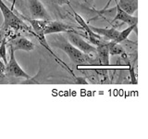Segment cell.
<instances>
[{
  "label": "cell",
  "mask_w": 148,
  "mask_h": 139,
  "mask_svg": "<svg viewBox=\"0 0 148 139\" xmlns=\"http://www.w3.org/2000/svg\"><path fill=\"white\" fill-rule=\"evenodd\" d=\"M0 10H1L4 18V22L2 25V29L6 32L8 29H12L14 31H27L32 34V31L30 27H28L21 19L16 15L12 9L9 8L3 0H0Z\"/></svg>",
  "instance_id": "1"
},
{
  "label": "cell",
  "mask_w": 148,
  "mask_h": 139,
  "mask_svg": "<svg viewBox=\"0 0 148 139\" xmlns=\"http://www.w3.org/2000/svg\"><path fill=\"white\" fill-rule=\"evenodd\" d=\"M57 47L64 51L68 55L71 61L78 66L79 65H89L92 61H95L94 58L91 57V55H87L82 52L81 50H79L74 45H72L69 41L58 42Z\"/></svg>",
  "instance_id": "2"
},
{
  "label": "cell",
  "mask_w": 148,
  "mask_h": 139,
  "mask_svg": "<svg viewBox=\"0 0 148 139\" xmlns=\"http://www.w3.org/2000/svg\"><path fill=\"white\" fill-rule=\"evenodd\" d=\"M9 49H10V58H9V60L6 64V69H5V72H4L5 75L34 81V78H32V76H30L26 72L23 71L21 67L17 62L16 58H15V53H14L15 51L12 49L11 46H9Z\"/></svg>",
  "instance_id": "3"
},
{
  "label": "cell",
  "mask_w": 148,
  "mask_h": 139,
  "mask_svg": "<svg viewBox=\"0 0 148 139\" xmlns=\"http://www.w3.org/2000/svg\"><path fill=\"white\" fill-rule=\"evenodd\" d=\"M67 32V36L69 42L71 43L72 45L75 46L76 48L79 50H81L82 52L87 55H92V54H96V48L94 45L90 44L89 42H86L82 37L77 34L75 30L73 31H68Z\"/></svg>",
  "instance_id": "4"
},
{
  "label": "cell",
  "mask_w": 148,
  "mask_h": 139,
  "mask_svg": "<svg viewBox=\"0 0 148 139\" xmlns=\"http://www.w3.org/2000/svg\"><path fill=\"white\" fill-rule=\"evenodd\" d=\"M73 15H74V18H75V21L81 25V27L83 29V31L87 34L88 39H89V42L92 45L97 46L101 44H104V43H106V42H108V40H106L103 36H101L99 34H95V32H92L91 30V28L89 27V24H88V23L82 19V17L81 15H79L76 11L73 10Z\"/></svg>",
  "instance_id": "5"
},
{
  "label": "cell",
  "mask_w": 148,
  "mask_h": 139,
  "mask_svg": "<svg viewBox=\"0 0 148 139\" xmlns=\"http://www.w3.org/2000/svg\"><path fill=\"white\" fill-rule=\"evenodd\" d=\"M28 4H29V9L32 19L45 21L51 20L50 14L40 0H28Z\"/></svg>",
  "instance_id": "6"
},
{
  "label": "cell",
  "mask_w": 148,
  "mask_h": 139,
  "mask_svg": "<svg viewBox=\"0 0 148 139\" xmlns=\"http://www.w3.org/2000/svg\"><path fill=\"white\" fill-rule=\"evenodd\" d=\"M113 10H117V14H116V16L112 20V22H114L116 21H122L124 23H126V24H128V25H137L138 18L134 17L132 15H130V14H128L127 12H125L124 10H122V9L118 6V5L115 8L108 9V10L106 9V10H105L103 13L111 12Z\"/></svg>",
  "instance_id": "7"
},
{
  "label": "cell",
  "mask_w": 148,
  "mask_h": 139,
  "mask_svg": "<svg viewBox=\"0 0 148 139\" xmlns=\"http://www.w3.org/2000/svg\"><path fill=\"white\" fill-rule=\"evenodd\" d=\"M74 29L68 24H65L63 22L57 21H47V23L44 29V34L47 35L51 34H59V32H64L68 31H73Z\"/></svg>",
  "instance_id": "8"
},
{
  "label": "cell",
  "mask_w": 148,
  "mask_h": 139,
  "mask_svg": "<svg viewBox=\"0 0 148 139\" xmlns=\"http://www.w3.org/2000/svg\"><path fill=\"white\" fill-rule=\"evenodd\" d=\"M9 45L11 46L14 51L23 50V51H27V52H30V51H32L35 48L34 44L31 40L23 36L12 39L10 41V43H9Z\"/></svg>",
  "instance_id": "9"
},
{
  "label": "cell",
  "mask_w": 148,
  "mask_h": 139,
  "mask_svg": "<svg viewBox=\"0 0 148 139\" xmlns=\"http://www.w3.org/2000/svg\"><path fill=\"white\" fill-rule=\"evenodd\" d=\"M108 42H106L104 44H101L99 45L96 46V55H97V58L100 61L101 65H104V66H108L110 64V59H109V51H108Z\"/></svg>",
  "instance_id": "10"
},
{
  "label": "cell",
  "mask_w": 148,
  "mask_h": 139,
  "mask_svg": "<svg viewBox=\"0 0 148 139\" xmlns=\"http://www.w3.org/2000/svg\"><path fill=\"white\" fill-rule=\"evenodd\" d=\"M89 27L91 28V30L92 32H95V34H99L101 36H103L106 40L108 41H114L117 36L119 34V31L114 29V28H111V29H108V28H98V27H95L89 24Z\"/></svg>",
  "instance_id": "11"
},
{
  "label": "cell",
  "mask_w": 148,
  "mask_h": 139,
  "mask_svg": "<svg viewBox=\"0 0 148 139\" xmlns=\"http://www.w3.org/2000/svg\"><path fill=\"white\" fill-rule=\"evenodd\" d=\"M117 5L130 15H133V13L138 8V0H117Z\"/></svg>",
  "instance_id": "12"
},
{
  "label": "cell",
  "mask_w": 148,
  "mask_h": 139,
  "mask_svg": "<svg viewBox=\"0 0 148 139\" xmlns=\"http://www.w3.org/2000/svg\"><path fill=\"white\" fill-rule=\"evenodd\" d=\"M136 26L137 25H129V27H127L125 30L119 32L118 36H117V38L114 40V42H116V43H119V44H121V43H123L124 41H126L128 39V37H129L130 34H132V32L135 31V32L137 34Z\"/></svg>",
  "instance_id": "13"
},
{
  "label": "cell",
  "mask_w": 148,
  "mask_h": 139,
  "mask_svg": "<svg viewBox=\"0 0 148 139\" xmlns=\"http://www.w3.org/2000/svg\"><path fill=\"white\" fill-rule=\"evenodd\" d=\"M108 51L110 56H120L125 53V49L123 46L114 41L108 42Z\"/></svg>",
  "instance_id": "14"
},
{
  "label": "cell",
  "mask_w": 148,
  "mask_h": 139,
  "mask_svg": "<svg viewBox=\"0 0 148 139\" xmlns=\"http://www.w3.org/2000/svg\"><path fill=\"white\" fill-rule=\"evenodd\" d=\"M0 58H1L5 64L8 63L7 58V37L5 36L1 44H0Z\"/></svg>",
  "instance_id": "15"
},
{
  "label": "cell",
  "mask_w": 148,
  "mask_h": 139,
  "mask_svg": "<svg viewBox=\"0 0 148 139\" xmlns=\"http://www.w3.org/2000/svg\"><path fill=\"white\" fill-rule=\"evenodd\" d=\"M49 1L58 5V6H64V5L69 4V0H49Z\"/></svg>",
  "instance_id": "16"
},
{
  "label": "cell",
  "mask_w": 148,
  "mask_h": 139,
  "mask_svg": "<svg viewBox=\"0 0 148 139\" xmlns=\"http://www.w3.org/2000/svg\"><path fill=\"white\" fill-rule=\"evenodd\" d=\"M5 69H6V64H5L3 60L0 58V73H3L4 74Z\"/></svg>",
  "instance_id": "17"
},
{
  "label": "cell",
  "mask_w": 148,
  "mask_h": 139,
  "mask_svg": "<svg viewBox=\"0 0 148 139\" xmlns=\"http://www.w3.org/2000/svg\"><path fill=\"white\" fill-rule=\"evenodd\" d=\"M111 1H112V0H108V2L106 3V7H105V8H104L103 9H101V10H98V11H97V13H99V14H102V13H103V12H104V11L106 10V9L108 8V6H109V4L111 3ZM115 1L117 2V0H115Z\"/></svg>",
  "instance_id": "18"
},
{
  "label": "cell",
  "mask_w": 148,
  "mask_h": 139,
  "mask_svg": "<svg viewBox=\"0 0 148 139\" xmlns=\"http://www.w3.org/2000/svg\"><path fill=\"white\" fill-rule=\"evenodd\" d=\"M5 36H6V32H5L1 28V29H0V44H1V42H2V40Z\"/></svg>",
  "instance_id": "19"
},
{
  "label": "cell",
  "mask_w": 148,
  "mask_h": 139,
  "mask_svg": "<svg viewBox=\"0 0 148 139\" xmlns=\"http://www.w3.org/2000/svg\"><path fill=\"white\" fill-rule=\"evenodd\" d=\"M76 83H84V85H85V83H87V82L83 78H77Z\"/></svg>",
  "instance_id": "20"
},
{
  "label": "cell",
  "mask_w": 148,
  "mask_h": 139,
  "mask_svg": "<svg viewBox=\"0 0 148 139\" xmlns=\"http://www.w3.org/2000/svg\"><path fill=\"white\" fill-rule=\"evenodd\" d=\"M8 2H10L11 4H12V8H11V9L13 10V8H14V5H15V3H16V0H8Z\"/></svg>",
  "instance_id": "21"
},
{
  "label": "cell",
  "mask_w": 148,
  "mask_h": 139,
  "mask_svg": "<svg viewBox=\"0 0 148 139\" xmlns=\"http://www.w3.org/2000/svg\"><path fill=\"white\" fill-rule=\"evenodd\" d=\"M84 2L87 3L88 5H92V2H94V0H84Z\"/></svg>",
  "instance_id": "22"
}]
</instances>
